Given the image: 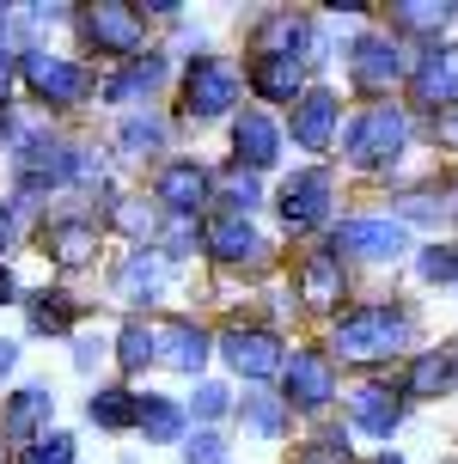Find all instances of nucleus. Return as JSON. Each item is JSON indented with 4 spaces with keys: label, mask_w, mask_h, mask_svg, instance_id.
I'll list each match as a JSON object with an SVG mask.
<instances>
[{
    "label": "nucleus",
    "mask_w": 458,
    "mask_h": 464,
    "mask_svg": "<svg viewBox=\"0 0 458 464\" xmlns=\"http://www.w3.org/2000/svg\"><path fill=\"white\" fill-rule=\"evenodd\" d=\"M404 140H410V116L397 111V104H366V111L343 129V160L361 165V171H373V165L397 160Z\"/></svg>",
    "instance_id": "f257e3e1"
},
{
    "label": "nucleus",
    "mask_w": 458,
    "mask_h": 464,
    "mask_svg": "<svg viewBox=\"0 0 458 464\" xmlns=\"http://www.w3.org/2000/svg\"><path fill=\"white\" fill-rule=\"evenodd\" d=\"M404 343H410V318L391 305H361L336 324V354H348V361H385Z\"/></svg>",
    "instance_id": "f03ea898"
},
{
    "label": "nucleus",
    "mask_w": 458,
    "mask_h": 464,
    "mask_svg": "<svg viewBox=\"0 0 458 464\" xmlns=\"http://www.w3.org/2000/svg\"><path fill=\"white\" fill-rule=\"evenodd\" d=\"M19 73L44 104H62V111L68 104H86V92H92V73L80 62H68V55H49V49H31Z\"/></svg>",
    "instance_id": "7ed1b4c3"
},
{
    "label": "nucleus",
    "mask_w": 458,
    "mask_h": 464,
    "mask_svg": "<svg viewBox=\"0 0 458 464\" xmlns=\"http://www.w3.org/2000/svg\"><path fill=\"white\" fill-rule=\"evenodd\" d=\"M239 68L232 62H220V55H202L196 68H190V80H183V111L190 116H227L232 104H239Z\"/></svg>",
    "instance_id": "20e7f679"
},
{
    "label": "nucleus",
    "mask_w": 458,
    "mask_h": 464,
    "mask_svg": "<svg viewBox=\"0 0 458 464\" xmlns=\"http://www.w3.org/2000/svg\"><path fill=\"white\" fill-rule=\"evenodd\" d=\"M86 37L98 44V55H129V62H135L141 44H147V24H141L135 6L104 0V6H92V13H86Z\"/></svg>",
    "instance_id": "39448f33"
},
{
    "label": "nucleus",
    "mask_w": 458,
    "mask_h": 464,
    "mask_svg": "<svg viewBox=\"0 0 458 464\" xmlns=\"http://www.w3.org/2000/svg\"><path fill=\"white\" fill-rule=\"evenodd\" d=\"M281 385H287V403H299V410H324V403L336 397V372H330L324 354L299 348L294 361H281Z\"/></svg>",
    "instance_id": "423d86ee"
},
{
    "label": "nucleus",
    "mask_w": 458,
    "mask_h": 464,
    "mask_svg": "<svg viewBox=\"0 0 458 464\" xmlns=\"http://www.w3.org/2000/svg\"><path fill=\"white\" fill-rule=\"evenodd\" d=\"M410 86H415V104H434V111L446 104V111H458V44L428 49V55L415 62Z\"/></svg>",
    "instance_id": "0eeeda50"
},
{
    "label": "nucleus",
    "mask_w": 458,
    "mask_h": 464,
    "mask_svg": "<svg viewBox=\"0 0 458 464\" xmlns=\"http://www.w3.org/2000/svg\"><path fill=\"white\" fill-rule=\"evenodd\" d=\"M324 214H330V171H294L281 184V220L294 232H306V227H318Z\"/></svg>",
    "instance_id": "6e6552de"
},
{
    "label": "nucleus",
    "mask_w": 458,
    "mask_h": 464,
    "mask_svg": "<svg viewBox=\"0 0 458 464\" xmlns=\"http://www.w3.org/2000/svg\"><path fill=\"white\" fill-rule=\"evenodd\" d=\"M336 92H324V86H312V92L294 98V140L306 147V153H324L330 147V135H336Z\"/></svg>",
    "instance_id": "1a4fd4ad"
},
{
    "label": "nucleus",
    "mask_w": 458,
    "mask_h": 464,
    "mask_svg": "<svg viewBox=\"0 0 458 464\" xmlns=\"http://www.w3.org/2000/svg\"><path fill=\"white\" fill-rule=\"evenodd\" d=\"M208 189H214V178H208L202 165H196V160H178V165H165V171H160L153 196H160V202L178 214V220H190V214L208 202Z\"/></svg>",
    "instance_id": "9d476101"
},
{
    "label": "nucleus",
    "mask_w": 458,
    "mask_h": 464,
    "mask_svg": "<svg viewBox=\"0 0 458 464\" xmlns=\"http://www.w3.org/2000/svg\"><path fill=\"white\" fill-rule=\"evenodd\" d=\"M348 68H355V86L385 92V86H397V80H404V68H410V62H404V49L391 44V37H361Z\"/></svg>",
    "instance_id": "9b49d317"
},
{
    "label": "nucleus",
    "mask_w": 458,
    "mask_h": 464,
    "mask_svg": "<svg viewBox=\"0 0 458 464\" xmlns=\"http://www.w3.org/2000/svg\"><path fill=\"white\" fill-rule=\"evenodd\" d=\"M220 348H227L232 372H245V379H269V372H281V343H275L269 330H227Z\"/></svg>",
    "instance_id": "f8f14e48"
},
{
    "label": "nucleus",
    "mask_w": 458,
    "mask_h": 464,
    "mask_svg": "<svg viewBox=\"0 0 458 464\" xmlns=\"http://www.w3.org/2000/svg\"><path fill=\"white\" fill-rule=\"evenodd\" d=\"M336 251L348 256H397L404 251V220H343Z\"/></svg>",
    "instance_id": "ddd939ff"
},
{
    "label": "nucleus",
    "mask_w": 458,
    "mask_h": 464,
    "mask_svg": "<svg viewBox=\"0 0 458 464\" xmlns=\"http://www.w3.org/2000/svg\"><path fill=\"white\" fill-rule=\"evenodd\" d=\"M208 251L214 256H227V263H251V256H263V238H257L251 227V214H214L208 220Z\"/></svg>",
    "instance_id": "4468645a"
},
{
    "label": "nucleus",
    "mask_w": 458,
    "mask_h": 464,
    "mask_svg": "<svg viewBox=\"0 0 458 464\" xmlns=\"http://www.w3.org/2000/svg\"><path fill=\"white\" fill-rule=\"evenodd\" d=\"M232 147H239V165L263 171V165H275V153H281V129H275L263 111H245L232 122Z\"/></svg>",
    "instance_id": "2eb2a0df"
},
{
    "label": "nucleus",
    "mask_w": 458,
    "mask_h": 464,
    "mask_svg": "<svg viewBox=\"0 0 458 464\" xmlns=\"http://www.w3.org/2000/svg\"><path fill=\"white\" fill-rule=\"evenodd\" d=\"M348 416H355V428H366V434H391V428L404 421V403H397L391 385H355V392H348Z\"/></svg>",
    "instance_id": "dca6fc26"
},
{
    "label": "nucleus",
    "mask_w": 458,
    "mask_h": 464,
    "mask_svg": "<svg viewBox=\"0 0 458 464\" xmlns=\"http://www.w3.org/2000/svg\"><path fill=\"white\" fill-rule=\"evenodd\" d=\"M165 287V263H160V251H129L122 256V269H116V300H129V305H141V300H153Z\"/></svg>",
    "instance_id": "f3484780"
},
{
    "label": "nucleus",
    "mask_w": 458,
    "mask_h": 464,
    "mask_svg": "<svg viewBox=\"0 0 458 464\" xmlns=\"http://www.w3.org/2000/svg\"><path fill=\"white\" fill-rule=\"evenodd\" d=\"M299 294H306V305H336L343 300V263L330 251H312L299 263Z\"/></svg>",
    "instance_id": "a211bd4d"
},
{
    "label": "nucleus",
    "mask_w": 458,
    "mask_h": 464,
    "mask_svg": "<svg viewBox=\"0 0 458 464\" xmlns=\"http://www.w3.org/2000/svg\"><path fill=\"white\" fill-rule=\"evenodd\" d=\"M49 410H55V397H49L44 385H24V392L6 403V416H0L6 440H31V434H37V428L49 421Z\"/></svg>",
    "instance_id": "6ab92c4d"
},
{
    "label": "nucleus",
    "mask_w": 458,
    "mask_h": 464,
    "mask_svg": "<svg viewBox=\"0 0 458 464\" xmlns=\"http://www.w3.org/2000/svg\"><path fill=\"white\" fill-rule=\"evenodd\" d=\"M251 86L263 98H275V104H294L299 98V62H287V55H257L251 62Z\"/></svg>",
    "instance_id": "aec40b11"
},
{
    "label": "nucleus",
    "mask_w": 458,
    "mask_h": 464,
    "mask_svg": "<svg viewBox=\"0 0 458 464\" xmlns=\"http://www.w3.org/2000/svg\"><path fill=\"white\" fill-rule=\"evenodd\" d=\"M160 343H165V367H178V372H202V361H208V330H196V324H171V330H160Z\"/></svg>",
    "instance_id": "412c9836"
},
{
    "label": "nucleus",
    "mask_w": 458,
    "mask_h": 464,
    "mask_svg": "<svg viewBox=\"0 0 458 464\" xmlns=\"http://www.w3.org/2000/svg\"><path fill=\"white\" fill-rule=\"evenodd\" d=\"M44 245L55 251V263H86L92 251H98V232H92V220H55V227L44 232Z\"/></svg>",
    "instance_id": "4be33fe9"
},
{
    "label": "nucleus",
    "mask_w": 458,
    "mask_h": 464,
    "mask_svg": "<svg viewBox=\"0 0 458 464\" xmlns=\"http://www.w3.org/2000/svg\"><path fill=\"white\" fill-rule=\"evenodd\" d=\"M165 80V62L160 55H147V62H129V68L116 73V80H104V98H111V104H129V98H141V92H153V86H160Z\"/></svg>",
    "instance_id": "5701e85b"
},
{
    "label": "nucleus",
    "mask_w": 458,
    "mask_h": 464,
    "mask_svg": "<svg viewBox=\"0 0 458 464\" xmlns=\"http://www.w3.org/2000/svg\"><path fill=\"white\" fill-rule=\"evenodd\" d=\"M135 428L147 440H178L183 434V410L171 397H135Z\"/></svg>",
    "instance_id": "b1692460"
},
{
    "label": "nucleus",
    "mask_w": 458,
    "mask_h": 464,
    "mask_svg": "<svg viewBox=\"0 0 458 464\" xmlns=\"http://www.w3.org/2000/svg\"><path fill=\"white\" fill-rule=\"evenodd\" d=\"M446 385H453V361H446L440 348L415 354V367H410V397H440Z\"/></svg>",
    "instance_id": "393cba45"
},
{
    "label": "nucleus",
    "mask_w": 458,
    "mask_h": 464,
    "mask_svg": "<svg viewBox=\"0 0 458 464\" xmlns=\"http://www.w3.org/2000/svg\"><path fill=\"white\" fill-rule=\"evenodd\" d=\"M446 19H453V6H434V0H404V6L391 13V24H397V31H415V37L446 31Z\"/></svg>",
    "instance_id": "a878e982"
},
{
    "label": "nucleus",
    "mask_w": 458,
    "mask_h": 464,
    "mask_svg": "<svg viewBox=\"0 0 458 464\" xmlns=\"http://www.w3.org/2000/svg\"><path fill=\"white\" fill-rule=\"evenodd\" d=\"M160 147H165V122L153 111H135L129 122H122V153L147 160V153H160Z\"/></svg>",
    "instance_id": "bb28decb"
},
{
    "label": "nucleus",
    "mask_w": 458,
    "mask_h": 464,
    "mask_svg": "<svg viewBox=\"0 0 458 464\" xmlns=\"http://www.w3.org/2000/svg\"><path fill=\"white\" fill-rule=\"evenodd\" d=\"M116 361H122L129 372H141L147 361H160V336H153L147 324H129L122 336H116Z\"/></svg>",
    "instance_id": "cd10ccee"
},
{
    "label": "nucleus",
    "mask_w": 458,
    "mask_h": 464,
    "mask_svg": "<svg viewBox=\"0 0 458 464\" xmlns=\"http://www.w3.org/2000/svg\"><path fill=\"white\" fill-rule=\"evenodd\" d=\"M86 416L98 421V428H129V421H135V397L111 385V392H98V397L86 403Z\"/></svg>",
    "instance_id": "c85d7f7f"
},
{
    "label": "nucleus",
    "mask_w": 458,
    "mask_h": 464,
    "mask_svg": "<svg viewBox=\"0 0 458 464\" xmlns=\"http://www.w3.org/2000/svg\"><path fill=\"white\" fill-rule=\"evenodd\" d=\"M68 324H73L68 294H37V300H31V330H44V336H62Z\"/></svg>",
    "instance_id": "c756f323"
},
{
    "label": "nucleus",
    "mask_w": 458,
    "mask_h": 464,
    "mask_svg": "<svg viewBox=\"0 0 458 464\" xmlns=\"http://www.w3.org/2000/svg\"><path fill=\"white\" fill-rule=\"evenodd\" d=\"M239 416H245V428H251V434H281V397H269V392H251Z\"/></svg>",
    "instance_id": "7c9ffc66"
},
{
    "label": "nucleus",
    "mask_w": 458,
    "mask_h": 464,
    "mask_svg": "<svg viewBox=\"0 0 458 464\" xmlns=\"http://www.w3.org/2000/svg\"><path fill=\"white\" fill-rule=\"evenodd\" d=\"M415 269H422V281H453L458 276V251L453 245H428V251L415 256Z\"/></svg>",
    "instance_id": "2f4dec72"
},
{
    "label": "nucleus",
    "mask_w": 458,
    "mask_h": 464,
    "mask_svg": "<svg viewBox=\"0 0 458 464\" xmlns=\"http://www.w3.org/2000/svg\"><path fill=\"white\" fill-rule=\"evenodd\" d=\"M116 227L135 232V238H153V208L141 196H129V202H116Z\"/></svg>",
    "instance_id": "473e14b6"
},
{
    "label": "nucleus",
    "mask_w": 458,
    "mask_h": 464,
    "mask_svg": "<svg viewBox=\"0 0 458 464\" xmlns=\"http://www.w3.org/2000/svg\"><path fill=\"white\" fill-rule=\"evenodd\" d=\"M24 464H73V440L68 434H44V440L24 452Z\"/></svg>",
    "instance_id": "72a5a7b5"
},
{
    "label": "nucleus",
    "mask_w": 458,
    "mask_h": 464,
    "mask_svg": "<svg viewBox=\"0 0 458 464\" xmlns=\"http://www.w3.org/2000/svg\"><path fill=\"white\" fill-rule=\"evenodd\" d=\"M227 202H232V214H251V208H257V178L245 171V165L227 178Z\"/></svg>",
    "instance_id": "f704fd0d"
},
{
    "label": "nucleus",
    "mask_w": 458,
    "mask_h": 464,
    "mask_svg": "<svg viewBox=\"0 0 458 464\" xmlns=\"http://www.w3.org/2000/svg\"><path fill=\"white\" fill-rule=\"evenodd\" d=\"M227 459V446H220V434H190V446H183V464H220Z\"/></svg>",
    "instance_id": "c9c22d12"
},
{
    "label": "nucleus",
    "mask_w": 458,
    "mask_h": 464,
    "mask_svg": "<svg viewBox=\"0 0 458 464\" xmlns=\"http://www.w3.org/2000/svg\"><path fill=\"white\" fill-rule=\"evenodd\" d=\"M190 410H196L202 421L227 416V385H196V397H190Z\"/></svg>",
    "instance_id": "e433bc0d"
},
{
    "label": "nucleus",
    "mask_w": 458,
    "mask_h": 464,
    "mask_svg": "<svg viewBox=\"0 0 458 464\" xmlns=\"http://www.w3.org/2000/svg\"><path fill=\"white\" fill-rule=\"evenodd\" d=\"M165 245H171V256H190V251H196V227L171 214V227H165Z\"/></svg>",
    "instance_id": "4c0bfd02"
},
{
    "label": "nucleus",
    "mask_w": 458,
    "mask_h": 464,
    "mask_svg": "<svg viewBox=\"0 0 458 464\" xmlns=\"http://www.w3.org/2000/svg\"><path fill=\"white\" fill-rule=\"evenodd\" d=\"M312 464H348L343 434H324V440H318V452H312Z\"/></svg>",
    "instance_id": "58836bf2"
},
{
    "label": "nucleus",
    "mask_w": 458,
    "mask_h": 464,
    "mask_svg": "<svg viewBox=\"0 0 458 464\" xmlns=\"http://www.w3.org/2000/svg\"><path fill=\"white\" fill-rule=\"evenodd\" d=\"M24 24H31V31H49V24H62V6H31Z\"/></svg>",
    "instance_id": "ea45409f"
},
{
    "label": "nucleus",
    "mask_w": 458,
    "mask_h": 464,
    "mask_svg": "<svg viewBox=\"0 0 458 464\" xmlns=\"http://www.w3.org/2000/svg\"><path fill=\"white\" fill-rule=\"evenodd\" d=\"M13 238H19V220H13V208L0 202V256L13 251Z\"/></svg>",
    "instance_id": "a19ab883"
},
{
    "label": "nucleus",
    "mask_w": 458,
    "mask_h": 464,
    "mask_svg": "<svg viewBox=\"0 0 458 464\" xmlns=\"http://www.w3.org/2000/svg\"><path fill=\"white\" fill-rule=\"evenodd\" d=\"M13 80H19V62L0 49V104H6V92H13Z\"/></svg>",
    "instance_id": "79ce46f5"
},
{
    "label": "nucleus",
    "mask_w": 458,
    "mask_h": 464,
    "mask_svg": "<svg viewBox=\"0 0 458 464\" xmlns=\"http://www.w3.org/2000/svg\"><path fill=\"white\" fill-rule=\"evenodd\" d=\"M434 135L446 140V147H458V111H440V122H434Z\"/></svg>",
    "instance_id": "37998d69"
},
{
    "label": "nucleus",
    "mask_w": 458,
    "mask_h": 464,
    "mask_svg": "<svg viewBox=\"0 0 458 464\" xmlns=\"http://www.w3.org/2000/svg\"><path fill=\"white\" fill-rule=\"evenodd\" d=\"M13 294H19V281H13V269H6V263H0V305L13 300Z\"/></svg>",
    "instance_id": "c03bdc74"
},
{
    "label": "nucleus",
    "mask_w": 458,
    "mask_h": 464,
    "mask_svg": "<svg viewBox=\"0 0 458 464\" xmlns=\"http://www.w3.org/2000/svg\"><path fill=\"white\" fill-rule=\"evenodd\" d=\"M13 367H19V348H13V343H0V372H13Z\"/></svg>",
    "instance_id": "a18cd8bd"
},
{
    "label": "nucleus",
    "mask_w": 458,
    "mask_h": 464,
    "mask_svg": "<svg viewBox=\"0 0 458 464\" xmlns=\"http://www.w3.org/2000/svg\"><path fill=\"white\" fill-rule=\"evenodd\" d=\"M6 24H13V19H6V13H0V37H6Z\"/></svg>",
    "instance_id": "49530a36"
},
{
    "label": "nucleus",
    "mask_w": 458,
    "mask_h": 464,
    "mask_svg": "<svg viewBox=\"0 0 458 464\" xmlns=\"http://www.w3.org/2000/svg\"><path fill=\"white\" fill-rule=\"evenodd\" d=\"M379 464H404V459H391V452H385V459H379Z\"/></svg>",
    "instance_id": "de8ad7c7"
},
{
    "label": "nucleus",
    "mask_w": 458,
    "mask_h": 464,
    "mask_svg": "<svg viewBox=\"0 0 458 464\" xmlns=\"http://www.w3.org/2000/svg\"><path fill=\"white\" fill-rule=\"evenodd\" d=\"M0 464H6V446H0Z\"/></svg>",
    "instance_id": "09e8293b"
},
{
    "label": "nucleus",
    "mask_w": 458,
    "mask_h": 464,
    "mask_svg": "<svg viewBox=\"0 0 458 464\" xmlns=\"http://www.w3.org/2000/svg\"><path fill=\"white\" fill-rule=\"evenodd\" d=\"M453 214H458V196H453Z\"/></svg>",
    "instance_id": "8fccbe9b"
}]
</instances>
